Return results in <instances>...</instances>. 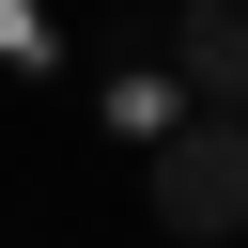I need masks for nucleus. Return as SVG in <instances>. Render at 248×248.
<instances>
[{"mask_svg":"<svg viewBox=\"0 0 248 248\" xmlns=\"http://www.w3.org/2000/svg\"><path fill=\"white\" fill-rule=\"evenodd\" d=\"M170 62H186V93L217 124H248V0H186L170 16Z\"/></svg>","mask_w":248,"mask_h":248,"instance_id":"obj_2","label":"nucleus"},{"mask_svg":"<svg viewBox=\"0 0 248 248\" xmlns=\"http://www.w3.org/2000/svg\"><path fill=\"white\" fill-rule=\"evenodd\" d=\"M155 232H170V248H232V232H248V124L186 108V124L155 140Z\"/></svg>","mask_w":248,"mask_h":248,"instance_id":"obj_1","label":"nucleus"}]
</instances>
